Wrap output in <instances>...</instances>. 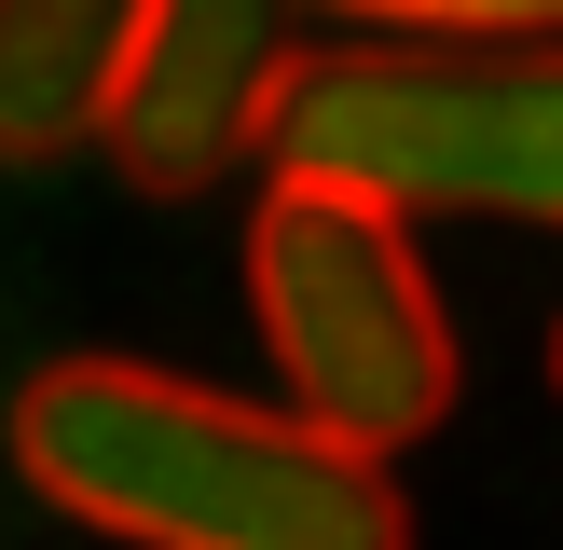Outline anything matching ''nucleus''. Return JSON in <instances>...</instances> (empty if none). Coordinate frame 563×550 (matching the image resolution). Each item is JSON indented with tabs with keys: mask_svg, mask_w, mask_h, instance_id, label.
<instances>
[{
	"mask_svg": "<svg viewBox=\"0 0 563 550\" xmlns=\"http://www.w3.org/2000/svg\"><path fill=\"white\" fill-rule=\"evenodd\" d=\"M14 482L124 550H412L399 468L330 440L289 399L152 372V358H55L14 385Z\"/></svg>",
	"mask_w": 563,
	"mask_h": 550,
	"instance_id": "1",
	"label": "nucleus"
},
{
	"mask_svg": "<svg viewBox=\"0 0 563 550\" xmlns=\"http://www.w3.org/2000/svg\"><path fill=\"white\" fill-rule=\"evenodd\" d=\"M262 165L372 193L399 220L563 234V42H344V55H302Z\"/></svg>",
	"mask_w": 563,
	"mask_h": 550,
	"instance_id": "2",
	"label": "nucleus"
},
{
	"mask_svg": "<svg viewBox=\"0 0 563 550\" xmlns=\"http://www.w3.org/2000/svg\"><path fill=\"white\" fill-rule=\"evenodd\" d=\"M247 317H262L275 399L317 413L330 440L399 468L427 427H454L467 358H454L440 275H427V248H412L399 207L275 165L262 207H247Z\"/></svg>",
	"mask_w": 563,
	"mask_h": 550,
	"instance_id": "3",
	"label": "nucleus"
},
{
	"mask_svg": "<svg viewBox=\"0 0 563 550\" xmlns=\"http://www.w3.org/2000/svg\"><path fill=\"white\" fill-rule=\"evenodd\" d=\"M302 0H152L110 97V165L137 193H207L275 152V110L302 82Z\"/></svg>",
	"mask_w": 563,
	"mask_h": 550,
	"instance_id": "4",
	"label": "nucleus"
},
{
	"mask_svg": "<svg viewBox=\"0 0 563 550\" xmlns=\"http://www.w3.org/2000/svg\"><path fill=\"white\" fill-rule=\"evenodd\" d=\"M152 0H0V165L110 152V97Z\"/></svg>",
	"mask_w": 563,
	"mask_h": 550,
	"instance_id": "5",
	"label": "nucleus"
},
{
	"mask_svg": "<svg viewBox=\"0 0 563 550\" xmlns=\"http://www.w3.org/2000/svg\"><path fill=\"white\" fill-rule=\"evenodd\" d=\"M372 42H563V0H317Z\"/></svg>",
	"mask_w": 563,
	"mask_h": 550,
	"instance_id": "6",
	"label": "nucleus"
},
{
	"mask_svg": "<svg viewBox=\"0 0 563 550\" xmlns=\"http://www.w3.org/2000/svg\"><path fill=\"white\" fill-rule=\"evenodd\" d=\"M550 385H563V317H550Z\"/></svg>",
	"mask_w": 563,
	"mask_h": 550,
	"instance_id": "7",
	"label": "nucleus"
}]
</instances>
